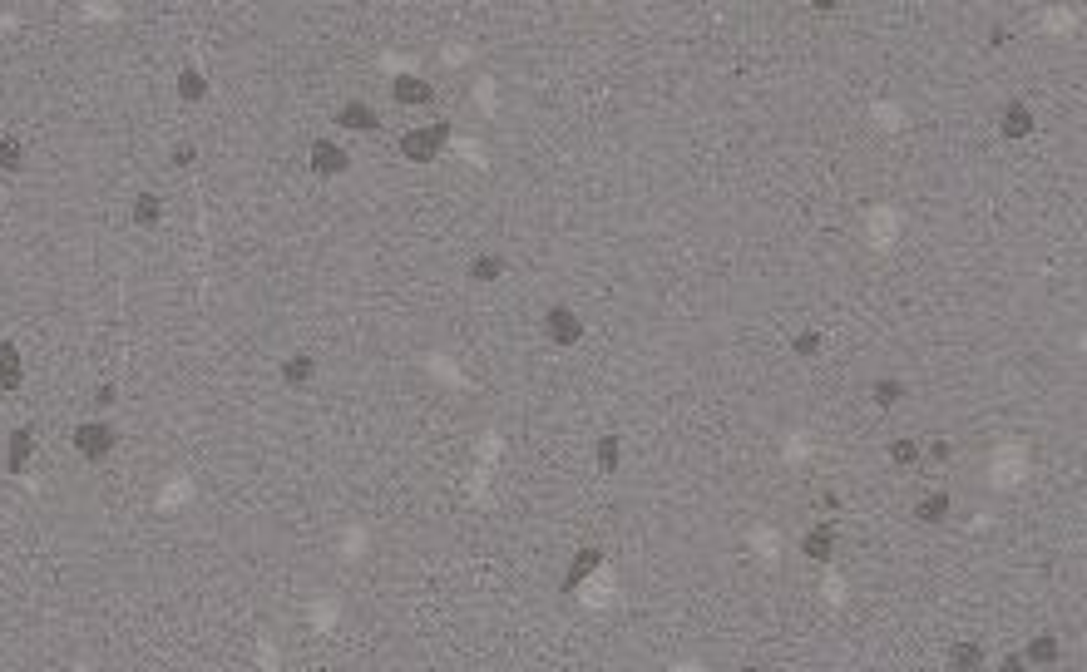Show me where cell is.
<instances>
[{
  "label": "cell",
  "instance_id": "6da1fadb",
  "mask_svg": "<svg viewBox=\"0 0 1087 672\" xmlns=\"http://www.w3.org/2000/svg\"><path fill=\"white\" fill-rule=\"evenodd\" d=\"M450 139H455V124L450 119H430V124H411V129H401L396 134V154L406 159V164H440L445 159V149H450Z\"/></svg>",
  "mask_w": 1087,
  "mask_h": 672
},
{
  "label": "cell",
  "instance_id": "7a4b0ae2",
  "mask_svg": "<svg viewBox=\"0 0 1087 672\" xmlns=\"http://www.w3.org/2000/svg\"><path fill=\"white\" fill-rule=\"evenodd\" d=\"M539 336H544V346H554V351H574V346H584V336H588L584 312L569 307V302L544 307V317H539Z\"/></svg>",
  "mask_w": 1087,
  "mask_h": 672
},
{
  "label": "cell",
  "instance_id": "3957f363",
  "mask_svg": "<svg viewBox=\"0 0 1087 672\" xmlns=\"http://www.w3.org/2000/svg\"><path fill=\"white\" fill-rule=\"evenodd\" d=\"M70 445H75V455H80L84 465H99V460L114 455L119 430H114V420L109 416H89V420H80V425L70 430Z\"/></svg>",
  "mask_w": 1087,
  "mask_h": 672
},
{
  "label": "cell",
  "instance_id": "277c9868",
  "mask_svg": "<svg viewBox=\"0 0 1087 672\" xmlns=\"http://www.w3.org/2000/svg\"><path fill=\"white\" fill-rule=\"evenodd\" d=\"M603 564H608V549H603V544H579V549L569 554L564 574H559V598H574V593H579V588H584Z\"/></svg>",
  "mask_w": 1087,
  "mask_h": 672
},
{
  "label": "cell",
  "instance_id": "5b68a950",
  "mask_svg": "<svg viewBox=\"0 0 1087 672\" xmlns=\"http://www.w3.org/2000/svg\"><path fill=\"white\" fill-rule=\"evenodd\" d=\"M307 173H312V178H327V183H332V178H346V173H351V149H346L341 139H327V134L312 139V144H307Z\"/></svg>",
  "mask_w": 1087,
  "mask_h": 672
},
{
  "label": "cell",
  "instance_id": "8992f818",
  "mask_svg": "<svg viewBox=\"0 0 1087 672\" xmlns=\"http://www.w3.org/2000/svg\"><path fill=\"white\" fill-rule=\"evenodd\" d=\"M836 549H840V524L836 519H816V524H806L801 539H796V554H801L806 564H831Z\"/></svg>",
  "mask_w": 1087,
  "mask_h": 672
},
{
  "label": "cell",
  "instance_id": "52a82bcc",
  "mask_svg": "<svg viewBox=\"0 0 1087 672\" xmlns=\"http://www.w3.org/2000/svg\"><path fill=\"white\" fill-rule=\"evenodd\" d=\"M994 129H999V139H1004V144H1028V139L1038 134V114H1033V104H1028V99H1004V104H999V119H994Z\"/></svg>",
  "mask_w": 1087,
  "mask_h": 672
},
{
  "label": "cell",
  "instance_id": "ba28073f",
  "mask_svg": "<svg viewBox=\"0 0 1087 672\" xmlns=\"http://www.w3.org/2000/svg\"><path fill=\"white\" fill-rule=\"evenodd\" d=\"M332 124L336 129H346V134H366V139H371V134H381V109H376L371 99H356V94H351V99L336 104Z\"/></svg>",
  "mask_w": 1087,
  "mask_h": 672
},
{
  "label": "cell",
  "instance_id": "9c48e42d",
  "mask_svg": "<svg viewBox=\"0 0 1087 672\" xmlns=\"http://www.w3.org/2000/svg\"><path fill=\"white\" fill-rule=\"evenodd\" d=\"M317 376H322V356H312V351H287V356L277 361L282 391H307Z\"/></svg>",
  "mask_w": 1087,
  "mask_h": 672
},
{
  "label": "cell",
  "instance_id": "30bf717a",
  "mask_svg": "<svg viewBox=\"0 0 1087 672\" xmlns=\"http://www.w3.org/2000/svg\"><path fill=\"white\" fill-rule=\"evenodd\" d=\"M35 450H40V435H35V425H15V430H10V440H5V475H25V470H30V460H35Z\"/></svg>",
  "mask_w": 1087,
  "mask_h": 672
},
{
  "label": "cell",
  "instance_id": "8fae6325",
  "mask_svg": "<svg viewBox=\"0 0 1087 672\" xmlns=\"http://www.w3.org/2000/svg\"><path fill=\"white\" fill-rule=\"evenodd\" d=\"M391 104L396 109H430L435 104V84L425 75H396L391 80Z\"/></svg>",
  "mask_w": 1087,
  "mask_h": 672
},
{
  "label": "cell",
  "instance_id": "7c38bea8",
  "mask_svg": "<svg viewBox=\"0 0 1087 672\" xmlns=\"http://www.w3.org/2000/svg\"><path fill=\"white\" fill-rule=\"evenodd\" d=\"M954 519V490H924L915 500V524L920 529H944Z\"/></svg>",
  "mask_w": 1087,
  "mask_h": 672
},
{
  "label": "cell",
  "instance_id": "4fadbf2b",
  "mask_svg": "<svg viewBox=\"0 0 1087 672\" xmlns=\"http://www.w3.org/2000/svg\"><path fill=\"white\" fill-rule=\"evenodd\" d=\"M984 663H994V653H989L979 638H954V643L944 648V668H954V672H974V668H984Z\"/></svg>",
  "mask_w": 1087,
  "mask_h": 672
},
{
  "label": "cell",
  "instance_id": "5bb4252c",
  "mask_svg": "<svg viewBox=\"0 0 1087 672\" xmlns=\"http://www.w3.org/2000/svg\"><path fill=\"white\" fill-rule=\"evenodd\" d=\"M504 272H509V257L495 248L475 252V257L465 262V277H470L475 287H495V282H504Z\"/></svg>",
  "mask_w": 1087,
  "mask_h": 672
},
{
  "label": "cell",
  "instance_id": "9a60e30c",
  "mask_svg": "<svg viewBox=\"0 0 1087 672\" xmlns=\"http://www.w3.org/2000/svg\"><path fill=\"white\" fill-rule=\"evenodd\" d=\"M593 470H598L603 480H613V475L623 470V435H618V430L593 435Z\"/></svg>",
  "mask_w": 1087,
  "mask_h": 672
},
{
  "label": "cell",
  "instance_id": "2e32d148",
  "mask_svg": "<svg viewBox=\"0 0 1087 672\" xmlns=\"http://www.w3.org/2000/svg\"><path fill=\"white\" fill-rule=\"evenodd\" d=\"M129 223L139 228V233H159L164 228V198L159 193H134V203H129Z\"/></svg>",
  "mask_w": 1087,
  "mask_h": 672
},
{
  "label": "cell",
  "instance_id": "e0dca14e",
  "mask_svg": "<svg viewBox=\"0 0 1087 672\" xmlns=\"http://www.w3.org/2000/svg\"><path fill=\"white\" fill-rule=\"evenodd\" d=\"M865 396H870V406H875V411H900V406H905V396H910V386H905L900 376H875V381L865 386Z\"/></svg>",
  "mask_w": 1087,
  "mask_h": 672
},
{
  "label": "cell",
  "instance_id": "ac0fdd59",
  "mask_svg": "<svg viewBox=\"0 0 1087 672\" xmlns=\"http://www.w3.org/2000/svg\"><path fill=\"white\" fill-rule=\"evenodd\" d=\"M1023 663H1028V668H1053V663H1063V638H1058V633H1033V638L1023 643Z\"/></svg>",
  "mask_w": 1087,
  "mask_h": 672
},
{
  "label": "cell",
  "instance_id": "d6986e66",
  "mask_svg": "<svg viewBox=\"0 0 1087 672\" xmlns=\"http://www.w3.org/2000/svg\"><path fill=\"white\" fill-rule=\"evenodd\" d=\"M885 460H890L895 470H920L924 465V440L920 435H890V440H885Z\"/></svg>",
  "mask_w": 1087,
  "mask_h": 672
},
{
  "label": "cell",
  "instance_id": "ffe728a7",
  "mask_svg": "<svg viewBox=\"0 0 1087 672\" xmlns=\"http://www.w3.org/2000/svg\"><path fill=\"white\" fill-rule=\"evenodd\" d=\"M20 386H25V356H20L15 341H0V391L15 396Z\"/></svg>",
  "mask_w": 1087,
  "mask_h": 672
},
{
  "label": "cell",
  "instance_id": "44dd1931",
  "mask_svg": "<svg viewBox=\"0 0 1087 672\" xmlns=\"http://www.w3.org/2000/svg\"><path fill=\"white\" fill-rule=\"evenodd\" d=\"M173 94H178V104H203L213 94V84H208V75L198 65H183L178 80H173Z\"/></svg>",
  "mask_w": 1087,
  "mask_h": 672
},
{
  "label": "cell",
  "instance_id": "7402d4cb",
  "mask_svg": "<svg viewBox=\"0 0 1087 672\" xmlns=\"http://www.w3.org/2000/svg\"><path fill=\"white\" fill-rule=\"evenodd\" d=\"M826 351V332L821 327H801V332H791V356L796 361H816Z\"/></svg>",
  "mask_w": 1087,
  "mask_h": 672
},
{
  "label": "cell",
  "instance_id": "603a6c76",
  "mask_svg": "<svg viewBox=\"0 0 1087 672\" xmlns=\"http://www.w3.org/2000/svg\"><path fill=\"white\" fill-rule=\"evenodd\" d=\"M954 455H959V450H954V440H949V435H934V440L924 445V465H920V470H949V465H954Z\"/></svg>",
  "mask_w": 1087,
  "mask_h": 672
},
{
  "label": "cell",
  "instance_id": "cb8c5ba5",
  "mask_svg": "<svg viewBox=\"0 0 1087 672\" xmlns=\"http://www.w3.org/2000/svg\"><path fill=\"white\" fill-rule=\"evenodd\" d=\"M25 139L20 134H0V173H20L25 168Z\"/></svg>",
  "mask_w": 1087,
  "mask_h": 672
},
{
  "label": "cell",
  "instance_id": "d4e9b609",
  "mask_svg": "<svg viewBox=\"0 0 1087 672\" xmlns=\"http://www.w3.org/2000/svg\"><path fill=\"white\" fill-rule=\"evenodd\" d=\"M89 401H94V411H104V416H109V411L119 406V386H114V381H104V386H94V396H89Z\"/></svg>",
  "mask_w": 1087,
  "mask_h": 672
},
{
  "label": "cell",
  "instance_id": "484cf974",
  "mask_svg": "<svg viewBox=\"0 0 1087 672\" xmlns=\"http://www.w3.org/2000/svg\"><path fill=\"white\" fill-rule=\"evenodd\" d=\"M801 5H806L811 15H840V10H845L850 0H801Z\"/></svg>",
  "mask_w": 1087,
  "mask_h": 672
},
{
  "label": "cell",
  "instance_id": "4316f807",
  "mask_svg": "<svg viewBox=\"0 0 1087 672\" xmlns=\"http://www.w3.org/2000/svg\"><path fill=\"white\" fill-rule=\"evenodd\" d=\"M168 159H173V168H188L193 159H198V144H173V154H168Z\"/></svg>",
  "mask_w": 1087,
  "mask_h": 672
},
{
  "label": "cell",
  "instance_id": "83f0119b",
  "mask_svg": "<svg viewBox=\"0 0 1087 672\" xmlns=\"http://www.w3.org/2000/svg\"><path fill=\"white\" fill-rule=\"evenodd\" d=\"M944 5H974V0H944Z\"/></svg>",
  "mask_w": 1087,
  "mask_h": 672
}]
</instances>
